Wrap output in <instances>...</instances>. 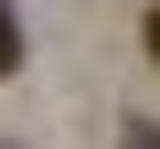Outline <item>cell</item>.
<instances>
[{"label": "cell", "mask_w": 160, "mask_h": 149, "mask_svg": "<svg viewBox=\"0 0 160 149\" xmlns=\"http://www.w3.org/2000/svg\"><path fill=\"white\" fill-rule=\"evenodd\" d=\"M139 32H149V64H160V0H149V22H139Z\"/></svg>", "instance_id": "obj_2"}, {"label": "cell", "mask_w": 160, "mask_h": 149, "mask_svg": "<svg viewBox=\"0 0 160 149\" xmlns=\"http://www.w3.org/2000/svg\"><path fill=\"white\" fill-rule=\"evenodd\" d=\"M22 64V22H11V0H0V74Z\"/></svg>", "instance_id": "obj_1"}]
</instances>
